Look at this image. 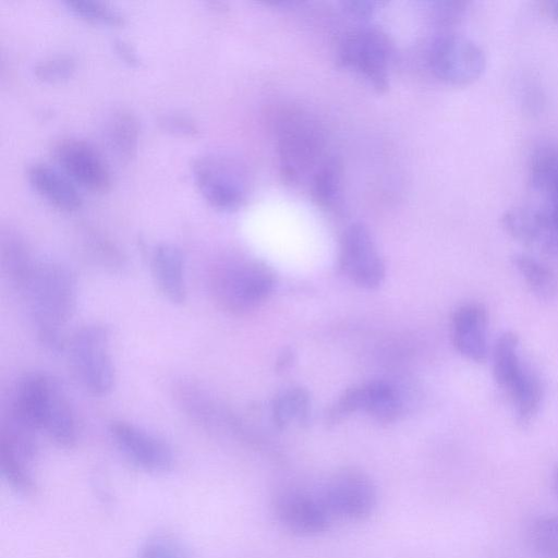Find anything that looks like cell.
Here are the masks:
<instances>
[{"label": "cell", "mask_w": 558, "mask_h": 558, "mask_svg": "<svg viewBox=\"0 0 558 558\" xmlns=\"http://www.w3.org/2000/svg\"><path fill=\"white\" fill-rule=\"evenodd\" d=\"M23 293L40 342L53 352L62 351L66 343L59 328L71 319L77 304V281L72 270L54 262L35 263Z\"/></svg>", "instance_id": "1"}, {"label": "cell", "mask_w": 558, "mask_h": 558, "mask_svg": "<svg viewBox=\"0 0 558 558\" xmlns=\"http://www.w3.org/2000/svg\"><path fill=\"white\" fill-rule=\"evenodd\" d=\"M280 174L287 183L311 179L327 157L326 134L318 120L299 108L282 110L275 123Z\"/></svg>", "instance_id": "2"}, {"label": "cell", "mask_w": 558, "mask_h": 558, "mask_svg": "<svg viewBox=\"0 0 558 558\" xmlns=\"http://www.w3.org/2000/svg\"><path fill=\"white\" fill-rule=\"evenodd\" d=\"M209 287L222 308L242 313L258 306L270 295L275 276L268 266L259 262L229 260L210 270Z\"/></svg>", "instance_id": "3"}, {"label": "cell", "mask_w": 558, "mask_h": 558, "mask_svg": "<svg viewBox=\"0 0 558 558\" xmlns=\"http://www.w3.org/2000/svg\"><path fill=\"white\" fill-rule=\"evenodd\" d=\"M393 45L389 36L376 26H360L341 40L337 62L363 78L377 93L389 87Z\"/></svg>", "instance_id": "4"}, {"label": "cell", "mask_w": 558, "mask_h": 558, "mask_svg": "<svg viewBox=\"0 0 558 558\" xmlns=\"http://www.w3.org/2000/svg\"><path fill=\"white\" fill-rule=\"evenodd\" d=\"M66 347L77 380L90 393L106 396L116 379L108 329L98 324L83 326L72 335Z\"/></svg>", "instance_id": "5"}, {"label": "cell", "mask_w": 558, "mask_h": 558, "mask_svg": "<svg viewBox=\"0 0 558 558\" xmlns=\"http://www.w3.org/2000/svg\"><path fill=\"white\" fill-rule=\"evenodd\" d=\"M192 172L199 192L216 209L238 210L247 201L248 174L238 160L219 154L203 155L193 161Z\"/></svg>", "instance_id": "6"}, {"label": "cell", "mask_w": 558, "mask_h": 558, "mask_svg": "<svg viewBox=\"0 0 558 558\" xmlns=\"http://www.w3.org/2000/svg\"><path fill=\"white\" fill-rule=\"evenodd\" d=\"M427 63L438 80L451 85H465L482 75L486 56L473 39L445 31L430 41Z\"/></svg>", "instance_id": "7"}, {"label": "cell", "mask_w": 558, "mask_h": 558, "mask_svg": "<svg viewBox=\"0 0 558 558\" xmlns=\"http://www.w3.org/2000/svg\"><path fill=\"white\" fill-rule=\"evenodd\" d=\"M274 513L279 524L300 537L317 536L328 530L332 519L322 490L300 484H286L272 499Z\"/></svg>", "instance_id": "8"}, {"label": "cell", "mask_w": 558, "mask_h": 558, "mask_svg": "<svg viewBox=\"0 0 558 558\" xmlns=\"http://www.w3.org/2000/svg\"><path fill=\"white\" fill-rule=\"evenodd\" d=\"M331 514L350 521L367 519L377 505V487L362 469L343 466L335 471L320 487Z\"/></svg>", "instance_id": "9"}, {"label": "cell", "mask_w": 558, "mask_h": 558, "mask_svg": "<svg viewBox=\"0 0 558 558\" xmlns=\"http://www.w3.org/2000/svg\"><path fill=\"white\" fill-rule=\"evenodd\" d=\"M340 266L356 286L375 289L386 275L384 259L369 229L362 222L351 223L340 241Z\"/></svg>", "instance_id": "10"}, {"label": "cell", "mask_w": 558, "mask_h": 558, "mask_svg": "<svg viewBox=\"0 0 558 558\" xmlns=\"http://www.w3.org/2000/svg\"><path fill=\"white\" fill-rule=\"evenodd\" d=\"M52 155L61 171L83 187L93 192L110 189V167L90 142L72 136L63 137L54 143Z\"/></svg>", "instance_id": "11"}, {"label": "cell", "mask_w": 558, "mask_h": 558, "mask_svg": "<svg viewBox=\"0 0 558 558\" xmlns=\"http://www.w3.org/2000/svg\"><path fill=\"white\" fill-rule=\"evenodd\" d=\"M110 434L118 448L137 466L149 472L171 470L174 457L161 438L124 421H114Z\"/></svg>", "instance_id": "12"}, {"label": "cell", "mask_w": 558, "mask_h": 558, "mask_svg": "<svg viewBox=\"0 0 558 558\" xmlns=\"http://www.w3.org/2000/svg\"><path fill=\"white\" fill-rule=\"evenodd\" d=\"M356 411L366 412L378 422L390 423L401 412V400L391 385L375 380L348 389L336 403L330 416L337 421Z\"/></svg>", "instance_id": "13"}, {"label": "cell", "mask_w": 558, "mask_h": 558, "mask_svg": "<svg viewBox=\"0 0 558 558\" xmlns=\"http://www.w3.org/2000/svg\"><path fill=\"white\" fill-rule=\"evenodd\" d=\"M56 380L40 374L28 373L17 381L8 414L34 429L43 430Z\"/></svg>", "instance_id": "14"}, {"label": "cell", "mask_w": 558, "mask_h": 558, "mask_svg": "<svg viewBox=\"0 0 558 558\" xmlns=\"http://www.w3.org/2000/svg\"><path fill=\"white\" fill-rule=\"evenodd\" d=\"M487 322L486 308L478 303L463 304L452 315V343L470 361L483 363L487 359Z\"/></svg>", "instance_id": "15"}, {"label": "cell", "mask_w": 558, "mask_h": 558, "mask_svg": "<svg viewBox=\"0 0 558 558\" xmlns=\"http://www.w3.org/2000/svg\"><path fill=\"white\" fill-rule=\"evenodd\" d=\"M27 179L34 190L56 208L74 211L82 206V196L72 180L48 163H32L27 169Z\"/></svg>", "instance_id": "16"}, {"label": "cell", "mask_w": 558, "mask_h": 558, "mask_svg": "<svg viewBox=\"0 0 558 558\" xmlns=\"http://www.w3.org/2000/svg\"><path fill=\"white\" fill-rule=\"evenodd\" d=\"M150 266L155 282L163 296L172 303H183L186 299V282L181 250L168 243L155 246Z\"/></svg>", "instance_id": "17"}, {"label": "cell", "mask_w": 558, "mask_h": 558, "mask_svg": "<svg viewBox=\"0 0 558 558\" xmlns=\"http://www.w3.org/2000/svg\"><path fill=\"white\" fill-rule=\"evenodd\" d=\"M104 141L108 150L120 162H129L136 154L140 121L129 108L113 109L104 123Z\"/></svg>", "instance_id": "18"}, {"label": "cell", "mask_w": 558, "mask_h": 558, "mask_svg": "<svg viewBox=\"0 0 558 558\" xmlns=\"http://www.w3.org/2000/svg\"><path fill=\"white\" fill-rule=\"evenodd\" d=\"M530 184L543 206L558 210V146L538 148L530 162Z\"/></svg>", "instance_id": "19"}, {"label": "cell", "mask_w": 558, "mask_h": 558, "mask_svg": "<svg viewBox=\"0 0 558 558\" xmlns=\"http://www.w3.org/2000/svg\"><path fill=\"white\" fill-rule=\"evenodd\" d=\"M43 430L61 447H72L77 438L74 412L57 381L49 401Z\"/></svg>", "instance_id": "20"}, {"label": "cell", "mask_w": 558, "mask_h": 558, "mask_svg": "<svg viewBox=\"0 0 558 558\" xmlns=\"http://www.w3.org/2000/svg\"><path fill=\"white\" fill-rule=\"evenodd\" d=\"M526 367L519 355L518 336L512 331L502 332L493 350V375L499 388L508 392Z\"/></svg>", "instance_id": "21"}, {"label": "cell", "mask_w": 558, "mask_h": 558, "mask_svg": "<svg viewBox=\"0 0 558 558\" xmlns=\"http://www.w3.org/2000/svg\"><path fill=\"white\" fill-rule=\"evenodd\" d=\"M1 259L9 281L23 292L35 264L24 240L12 230L3 231L1 234Z\"/></svg>", "instance_id": "22"}, {"label": "cell", "mask_w": 558, "mask_h": 558, "mask_svg": "<svg viewBox=\"0 0 558 558\" xmlns=\"http://www.w3.org/2000/svg\"><path fill=\"white\" fill-rule=\"evenodd\" d=\"M508 396L514 408L517 425L529 427L537 416L543 401L544 388L539 377L527 367Z\"/></svg>", "instance_id": "23"}, {"label": "cell", "mask_w": 558, "mask_h": 558, "mask_svg": "<svg viewBox=\"0 0 558 558\" xmlns=\"http://www.w3.org/2000/svg\"><path fill=\"white\" fill-rule=\"evenodd\" d=\"M314 202L324 209H335L342 198V167L336 156H327L310 179Z\"/></svg>", "instance_id": "24"}, {"label": "cell", "mask_w": 558, "mask_h": 558, "mask_svg": "<svg viewBox=\"0 0 558 558\" xmlns=\"http://www.w3.org/2000/svg\"><path fill=\"white\" fill-rule=\"evenodd\" d=\"M511 260L538 300L550 301L556 296L558 280L547 265L526 254H514Z\"/></svg>", "instance_id": "25"}, {"label": "cell", "mask_w": 558, "mask_h": 558, "mask_svg": "<svg viewBox=\"0 0 558 558\" xmlns=\"http://www.w3.org/2000/svg\"><path fill=\"white\" fill-rule=\"evenodd\" d=\"M310 413V395L303 388H291L274 402V422L280 428L292 423L303 424L307 421Z\"/></svg>", "instance_id": "26"}, {"label": "cell", "mask_w": 558, "mask_h": 558, "mask_svg": "<svg viewBox=\"0 0 558 558\" xmlns=\"http://www.w3.org/2000/svg\"><path fill=\"white\" fill-rule=\"evenodd\" d=\"M25 457L0 441L1 471L12 488L23 495H31L35 490V482L28 470Z\"/></svg>", "instance_id": "27"}, {"label": "cell", "mask_w": 558, "mask_h": 558, "mask_svg": "<svg viewBox=\"0 0 558 558\" xmlns=\"http://www.w3.org/2000/svg\"><path fill=\"white\" fill-rule=\"evenodd\" d=\"M66 8L77 16L94 23L121 25L124 14L114 7L98 0H66Z\"/></svg>", "instance_id": "28"}, {"label": "cell", "mask_w": 558, "mask_h": 558, "mask_svg": "<svg viewBox=\"0 0 558 558\" xmlns=\"http://www.w3.org/2000/svg\"><path fill=\"white\" fill-rule=\"evenodd\" d=\"M530 535L532 546L541 558H558V514L538 518Z\"/></svg>", "instance_id": "29"}, {"label": "cell", "mask_w": 558, "mask_h": 558, "mask_svg": "<svg viewBox=\"0 0 558 558\" xmlns=\"http://www.w3.org/2000/svg\"><path fill=\"white\" fill-rule=\"evenodd\" d=\"M75 59L69 53H56L38 60L34 65L35 76L47 83L66 80L75 70Z\"/></svg>", "instance_id": "30"}, {"label": "cell", "mask_w": 558, "mask_h": 558, "mask_svg": "<svg viewBox=\"0 0 558 558\" xmlns=\"http://www.w3.org/2000/svg\"><path fill=\"white\" fill-rule=\"evenodd\" d=\"M137 558H189V556L178 543L156 536L141 546Z\"/></svg>", "instance_id": "31"}, {"label": "cell", "mask_w": 558, "mask_h": 558, "mask_svg": "<svg viewBox=\"0 0 558 558\" xmlns=\"http://www.w3.org/2000/svg\"><path fill=\"white\" fill-rule=\"evenodd\" d=\"M466 2L437 1L432 3L430 12L434 22L440 27H450L460 22L466 10Z\"/></svg>", "instance_id": "32"}, {"label": "cell", "mask_w": 558, "mask_h": 558, "mask_svg": "<svg viewBox=\"0 0 558 558\" xmlns=\"http://www.w3.org/2000/svg\"><path fill=\"white\" fill-rule=\"evenodd\" d=\"M159 125L173 134L195 136L199 133L198 124L192 118L180 113H166L159 117Z\"/></svg>", "instance_id": "33"}, {"label": "cell", "mask_w": 558, "mask_h": 558, "mask_svg": "<svg viewBox=\"0 0 558 558\" xmlns=\"http://www.w3.org/2000/svg\"><path fill=\"white\" fill-rule=\"evenodd\" d=\"M347 13L355 19L366 20L373 16L380 2L375 1H345L342 3Z\"/></svg>", "instance_id": "34"}, {"label": "cell", "mask_w": 558, "mask_h": 558, "mask_svg": "<svg viewBox=\"0 0 558 558\" xmlns=\"http://www.w3.org/2000/svg\"><path fill=\"white\" fill-rule=\"evenodd\" d=\"M114 49L117 53L123 59L125 62H128L131 65H138L141 60L140 57L130 43L123 40V39H116L114 40Z\"/></svg>", "instance_id": "35"}, {"label": "cell", "mask_w": 558, "mask_h": 558, "mask_svg": "<svg viewBox=\"0 0 558 558\" xmlns=\"http://www.w3.org/2000/svg\"><path fill=\"white\" fill-rule=\"evenodd\" d=\"M545 10L555 21L558 22V0L546 1Z\"/></svg>", "instance_id": "36"}, {"label": "cell", "mask_w": 558, "mask_h": 558, "mask_svg": "<svg viewBox=\"0 0 558 558\" xmlns=\"http://www.w3.org/2000/svg\"><path fill=\"white\" fill-rule=\"evenodd\" d=\"M554 487H555V492H556V495L558 497V466L555 471V475H554Z\"/></svg>", "instance_id": "37"}]
</instances>
